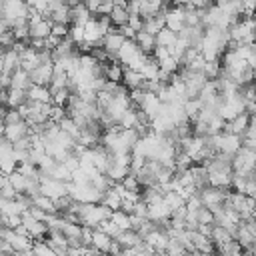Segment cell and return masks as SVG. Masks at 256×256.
<instances>
[{
	"label": "cell",
	"instance_id": "obj_36",
	"mask_svg": "<svg viewBox=\"0 0 256 256\" xmlns=\"http://www.w3.org/2000/svg\"><path fill=\"white\" fill-rule=\"evenodd\" d=\"M4 52H6V50H4L2 46H0V60H2V56H4Z\"/></svg>",
	"mask_w": 256,
	"mask_h": 256
},
{
	"label": "cell",
	"instance_id": "obj_15",
	"mask_svg": "<svg viewBox=\"0 0 256 256\" xmlns=\"http://www.w3.org/2000/svg\"><path fill=\"white\" fill-rule=\"evenodd\" d=\"M144 76L136 70H130V68H124V76H122V84L130 90H138V88H144Z\"/></svg>",
	"mask_w": 256,
	"mask_h": 256
},
{
	"label": "cell",
	"instance_id": "obj_6",
	"mask_svg": "<svg viewBox=\"0 0 256 256\" xmlns=\"http://www.w3.org/2000/svg\"><path fill=\"white\" fill-rule=\"evenodd\" d=\"M52 76H54V64H40L30 74V80L34 86H50Z\"/></svg>",
	"mask_w": 256,
	"mask_h": 256
},
{
	"label": "cell",
	"instance_id": "obj_35",
	"mask_svg": "<svg viewBox=\"0 0 256 256\" xmlns=\"http://www.w3.org/2000/svg\"><path fill=\"white\" fill-rule=\"evenodd\" d=\"M4 186H8V174H4V172H0V190H2Z\"/></svg>",
	"mask_w": 256,
	"mask_h": 256
},
{
	"label": "cell",
	"instance_id": "obj_13",
	"mask_svg": "<svg viewBox=\"0 0 256 256\" xmlns=\"http://www.w3.org/2000/svg\"><path fill=\"white\" fill-rule=\"evenodd\" d=\"M28 102H38V104H52V92L48 86H34L28 90Z\"/></svg>",
	"mask_w": 256,
	"mask_h": 256
},
{
	"label": "cell",
	"instance_id": "obj_9",
	"mask_svg": "<svg viewBox=\"0 0 256 256\" xmlns=\"http://www.w3.org/2000/svg\"><path fill=\"white\" fill-rule=\"evenodd\" d=\"M26 136H30V126L22 120V122H18V124H10V126H6V130H4V138L8 140V142H12V144H16L18 140H22V138H26Z\"/></svg>",
	"mask_w": 256,
	"mask_h": 256
},
{
	"label": "cell",
	"instance_id": "obj_22",
	"mask_svg": "<svg viewBox=\"0 0 256 256\" xmlns=\"http://www.w3.org/2000/svg\"><path fill=\"white\" fill-rule=\"evenodd\" d=\"M100 204H104L106 208H110L112 212H116V210H120L122 208V198H120V194L114 190V188H110L108 192H104V196H102V202Z\"/></svg>",
	"mask_w": 256,
	"mask_h": 256
},
{
	"label": "cell",
	"instance_id": "obj_19",
	"mask_svg": "<svg viewBox=\"0 0 256 256\" xmlns=\"http://www.w3.org/2000/svg\"><path fill=\"white\" fill-rule=\"evenodd\" d=\"M24 104H28V92L10 88V90H8V104H6V106L18 110V108H22Z\"/></svg>",
	"mask_w": 256,
	"mask_h": 256
},
{
	"label": "cell",
	"instance_id": "obj_1",
	"mask_svg": "<svg viewBox=\"0 0 256 256\" xmlns=\"http://www.w3.org/2000/svg\"><path fill=\"white\" fill-rule=\"evenodd\" d=\"M112 218V210L104 204H80L78 208V224L96 230L104 220Z\"/></svg>",
	"mask_w": 256,
	"mask_h": 256
},
{
	"label": "cell",
	"instance_id": "obj_18",
	"mask_svg": "<svg viewBox=\"0 0 256 256\" xmlns=\"http://www.w3.org/2000/svg\"><path fill=\"white\" fill-rule=\"evenodd\" d=\"M10 88H16V90H24L28 92L32 88V80H30V74L24 72L22 68H18L14 74H12V80H10Z\"/></svg>",
	"mask_w": 256,
	"mask_h": 256
},
{
	"label": "cell",
	"instance_id": "obj_16",
	"mask_svg": "<svg viewBox=\"0 0 256 256\" xmlns=\"http://www.w3.org/2000/svg\"><path fill=\"white\" fill-rule=\"evenodd\" d=\"M134 42L138 44V48L144 52V54H152L154 52V48H156V36H152V34H148V32H144V30H140L138 34H136V38H134Z\"/></svg>",
	"mask_w": 256,
	"mask_h": 256
},
{
	"label": "cell",
	"instance_id": "obj_11",
	"mask_svg": "<svg viewBox=\"0 0 256 256\" xmlns=\"http://www.w3.org/2000/svg\"><path fill=\"white\" fill-rule=\"evenodd\" d=\"M70 8H72V26H86L94 16L88 12L86 4H76V2H70Z\"/></svg>",
	"mask_w": 256,
	"mask_h": 256
},
{
	"label": "cell",
	"instance_id": "obj_14",
	"mask_svg": "<svg viewBox=\"0 0 256 256\" xmlns=\"http://www.w3.org/2000/svg\"><path fill=\"white\" fill-rule=\"evenodd\" d=\"M114 240H116L122 248H138V246L144 242V238H142L138 232H134V230H124V232H120Z\"/></svg>",
	"mask_w": 256,
	"mask_h": 256
},
{
	"label": "cell",
	"instance_id": "obj_2",
	"mask_svg": "<svg viewBox=\"0 0 256 256\" xmlns=\"http://www.w3.org/2000/svg\"><path fill=\"white\" fill-rule=\"evenodd\" d=\"M68 184L70 182H60L50 176H40V194H44L52 200L64 198V196H68Z\"/></svg>",
	"mask_w": 256,
	"mask_h": 256
},
{
	"label": "cell",
	"instance_id": "obj_24",
	"mask_svg": "<svg viewBox=\"0 0 256 256\" xmlns=\"http://www.w3.org/2000/svg\"><path fill=\"white\" fill-rule=\"evenodd\" d=\"M8 182H10V186L18 192V194H24L26 192V186H28V178L26 176H22L18 170L16 172H12L10 176H8Z\"/></svg>",
	"mask_w": 256,
	"mask_h": 256
},
{
	"label": "cell",
	"instance_id": "obj_21",
	"mask_svg": "<svg viewBox=\"0 0 256 256\" xmlns=\"http://www.w3.org/2000/svg\"><path fill=\"white\" fill-rule=\"evenodd\" d=\"M178 42V34L168 30V28H162L158 34H156V46H162V48H172L174 44Z\"/></svg>",
	"mask_w": 256,
	"mask_h": 256
},
{
	"label": "cell",
	"instance_id": "obj_25",
	"mask_svg": "<svg viewBox=\"0 0 256 256\" xmlns=\"http://www.w3.org/2000/svg\"><path fill=\"white\" fill-rule=\"evenodd\" d=\"M164 202L168 204V208L174 212V210H180V208H184L186 206V200L178 194V192H168V194H164Z\"/></svg>",
	"mask_w": 256,
	"mask_h": 256
},
{
	"label": "cell",
	"instance_id": "obj_32",
	"mask_svg": "<svg viewBox=\"0 0 256 256\" xmlns=\"http://www.w3.org/2000/svg\"><path fill=\"white\" fill-rule=\"evenodd\" d=\"M4 126H10V124H18V122H22V116H20V112L18 110H14V108H8L6 110V114H4Z\"/></svg>",
	"mask_w": 256,
	"mask_h": 256
},
{
	"label": "cell",
	"instance_id": "obj_20",
	"mask_svg": "<svg viewBox=\"0 0 256 256\" xmlns=\"http://www.w3.org/2000/svg\"><path fill=\"white\" fill-rule=\"evenodd\" d=\"M32 206L38 208V210H42V212H46V214H58V212H56V204H54V200L48 198V196H44V194L34 196V198H32Z\"/></svg>",
	"mask_w": 256,
	"mask_h": 256
},
{
	"label": "cell",
	"instance_id": "obj_8",
	"mask_svg": "<svg viewBox=\"0 0 256 256\" xmlns=\"http://www.w3.org/2000/svg\"><path fill=\"white\" fill-rule=\"evenodd\" d=\"M248 124H250V114H246V112H244V114L236 116L234 120L226 122L224 132H230V134H234V136L244 138V134H246V130H248Z\"/></svg>",
	"mask_w": 256,
	"mask_h": 256
},
{
	"label": "cell",
	"instance_id": "obj_10",
	"mask_svg": "<svg viewBox=\"0 0 256 256\" xmlns=\"http://www.w3.org/2000/svg\"><path fill=\"white\" fill-rule=\"evenodd\" d=\"M128 18H130L128 2H114V10H112V14H110V22H112V26L122 28V26L128 24Z\"/></svg>",
	"mask_w": 256,
	"mask_h": 256
},
{
	"label": "cell",
	"instance_id": "obj_28",
	"mask_svg": "<svg viewBox=\"0 0 256 256\" xmlns=\"http://www.w3.org/2000/svg\"><path fill=\"white\" fill-rule=\"evenodd\" d=\"M98 230H100V232H104L106 236H110L112 240H114V238H116V236H118V234L122 232V230H120V228L116 226V222H114L112 218H110V220H104V222H102V224L98 226Z\"/></svg>",
	"mask_w": 256,
	"mask_h": 256
},
{
	"label": "cell",
	"instance_id": "obj_31",
	"mask_svg": "<svg viewBox=\"0 0 256 256\" xmlns=\"http://www.w3.org/2000/svg\"><path fill=\"white\" fill-rule=\"evenodd\" d=\"M196 220H198V226H202V224H214V214L206 206H202L200 210H196Z\"/></svg>",
	"mask_w": 256,
	"mask_h": 256
},
{
	"label": "cell",
	"instance_id": "obj_12",
	"mask_svg": "<svg viewBox=\"0 0 256 256\" xmlns=\"http://www.w3.org/2000/svg\"><path fill=\"white\" fill-rule=\"evenodd\" d=\"M114 240L110 236H106L104 232H100L98 228L92 232V248L100 254H110V248H112Z\"/></svg>",
	"mask_w": 256,
	"mask_h": 256
},
{
	"label": "cell",
	"instance_id": "obj_27",
	"mask_svg": "<svg viewBox=\"0 0 256 256\" xmlns=\"http://www.w3.org/2000/svg\"><path fill=\"white\" fill-rule=\"evenodd\" d=\"M186 252H188V250H186L176 238H170V240H168V246H166V250H164L166 256H184Z\"/></svg>",
	"mask_w": 256,
	"mask_h": 256
},
{
	"label": "cell",
	"instance_id": "obj_33",
	"mask_svg": "<svg viewBox=\"0 0 256 256\" xmlns=\"http://www.w3.org/2000/svg\"><path fill=\"white\" fill-rule=\"evenodd\" d=\"M150 56H152V58H154V60L160 64V62H164V60H168V58H170V52H168V48L156 46V48H154V52H152Z\"/></svg>",
	"mask_w": 256,
	"mask_h": 256
},
{
	"label": "cell",
	"instance_id": "obj_3",
	"mask_svg": "<svg viewBox=\"0 0 256 256\" xmlns=\"http://www.w3.org/2000/svg\"><path fill=\"white\" fill-rule=\"evenodd\" d=\"M214 144H216V152L228 154V156H236L238 150L242 148V138L234 136L230 132H220L214 136Z\"/></svg>",
	"mask_w": 256,
	"mask_h": 256
},
{
	"label": "cell",
	"instance_id": "obj_4",
	"mask_svg": "<svg viewBox=\"0 0 256 256\" xmlns=\"http://www.w3.org/2000/svg\"><path fill=\"white\" fill-rule=\"evenodd\" d=\"M164 20H166V28L172 30V32H176V34H180V32L186 28V22H184V10H182L180 4L168 6Z\"/></svg>",
	"mask_w": 256,
	"mask_h": 256
},
{
	"label": "cell",
	"instance_id": "obj_26",
	"mask_svg": "<svg viewBox=\"0 0 256 256\" xmlns=\"http://www.w3.org/2000/svg\"><path fill=\"white\" fill-rule=\"evenodd\" d=\"M112 220L116 222V226L124 232V230H132V224H130V214L122 212V210H116L112 212Z\"/></svg>",
	"mask_w": 256,
	"mask_h": 256
},
{
	"label": "cell",
	"instance_id": "obj_29",
	"mask_svg": "<svg viewBox=\"0 0 256 256\" xmlns=\"http://www.w3.org/2000/svg\"><path fill=\"white\" fill-rule=\"evenodd\" d=\"M32 252H34V256H58V254L46 244V240H36L34 246H32Z\"/></svg>",
	"mask_w": 256,
	"mask_h": 256
},
{
	"label": "cell",
	"instance_id": "obj_34",
	"mask_svg": "<svg viewBox=\"0 0 256 256\" xmlns=\"http://www.w3.org/2000/svg\"><path fill=\"white\" fill-rule=\"evenodd\" d=\"M68 32H70L68 26H64V24H52V36L64 40V38H68Z\"/></svg>",
	"mask_w": 256,
	"mask_h": 256
},
{
	"label": "cell",
	"instance_id": "obj_23",
	"mask_svg": "<svg viewBox=\"0 0 256 256\" xmlns=\"http://www.w3.org/2000/svg\"><path fill=\"white\" fill-rule=\"evenodd\" d=\"M210 240H212L216 246H224V244L232 242L234 238H232V234H230L226 228H222V226H214V228H212V236H210Z\"/></svg>",
	"mask_w": 256,
	"mask_h": 256
},
{
	"label": "cell",
	"instance_id": "obj_30",
	"mask_svg": "<svg viewBox=\"0 0 256 256\" xmlns=\"http://www.w3.org/2000/svg\"><path fill=\"white\" fill-rule=\"evenodd\" d=\"M68 38L74 42V46H82L84 44V28L82 26H70V32H68Z\"/></svg>",
	"mask_w": 256,
	"mask_h": 256
},
{
	"label": "cell",
	"instance_id": "obj_17",
	"mask_svg": "<svg viewBox=\"0 0 256 256\" xmlns=\"http://www.w3.org/2000/svg\"><path fill=\"white\" fill-rule=\"evenodd\" d=\"M2 66H4V72L12 76V74L20 68V54H18L16 50L8 48V50L4 52V56H2Z\"/></svg>",
	"mask_w": 256,
	"mask_h": 256
},
{
	"label": "cell",
	"instance_id": "obj_5",
	"mask_svg": "<svg viewBox=\"0 0 256 256\" xmlns=\"http://www.w3.org/2000/svg\"><path fill=\"white\" fill-rule=\"evenodd\" d=\"M124 42H126V38H124V36H122L118 30H110V32L104 36V40H102V44H100V46H102V50H104V52L110 56V60L114 62Z\"/></svg>",
	"mask_w": 256,
	"mask_h": 256
},
{
	"label": "cell",
	"instance_id": "obj_7",
	"mask_svg": "<svg viewBox=\"0 0 256 256\" xmlns=\"http://www.w3.org/2000/svg\"><path fill=\"white\" fill-rule=\"evenodd\" d=\"M138 110H142L146 116H148V120L152 122L158 114H160V110H162V102H160V98L156 96V94H152V92H146V96H144V102L140 104V108Z\"/></svg>",
	"mask_w": 256,
	"mask_h": 256
}]
</instances>
